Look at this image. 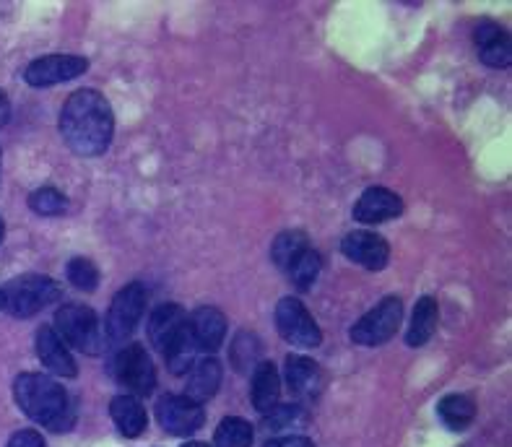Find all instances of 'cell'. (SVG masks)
Listing matches in <instances>:
<instances>
[{
    "instance_id": "1",
    "label": "cell",
    "mask_w": 512,
    "mask_h": 447,
    "mask_svg": "<svg viewBox=\"0 0 512 447\" xmlns=\"http://www.w3.org/2000/svg\"><path fill=\"white\" fill-rule=\"evenodd\" d=\"M60 136L78 156H99L110 149L115 133V112L97 89L73 91L60 110Z\"/></svg>"
},
{
    "instance_id": "2",
    "label": "cell",
    "mask_w": 512,
    "mask_h": 447,
    "mask_svg": "<svg viewBox=\"0 0 512 447\" xmlns=\"http://www.w3.org/2000/svg\"><path fill=\"white\" fill-rule=\"evenodd\" d=\"M13 398L16 406L32 422L42 424L52 432H68L76 422V411L58 380L42 372H24L13 380Z\"/></svg>"
},
{
    "instance_id": "3",
    "label": "cell",
    "mask_w": 512,
    "mask_h": 447,
    "mask_svg": "<svg viewBox=\"0 0 512 447\" xmlns=\"http://www.w3.org/2000/svg\"><path fill=\"white\" fill-rule=\"evenodd\" d=\"M58 281L39 273H26L16 276L3 286V299H6V312L13 318H34L45 307L55 305L60 299Z\"/></svg>"
},
{
    "instance_id": "4",
    "label": "cell",
    "mask_w": 512,
    "mask_h": 447,
    "mask_svg": "<svg viewBox=\"0 0 512 447\" xmlns=\"http://www.w3.org/2000/svg\"><path fill=\"white\" fill-rule=\"evenodd\" d=\"M58 336L63 338L68 349H76L86 357L102 354L104 333L99 325L97 312L86 305H63L55 312V325Z\"/></svg>"
},
{
    "instance_id": "5",
    "label": "cell",
    "mask_w": 512,
    "mask_h": 447,
    "mask_svg": "<svg viewBox=\"0 0 512 447\" xmlns=\"http://www.w3.org/2000/svg\"><path fill=\"white\" fill-rule=\"evenodd\" d=\"M110 372L115 377L117 385H123L130 396H149L156 388V370L151 362L149 351L141 344L120 346L115 357L110 362Z\"/></svg>"
},
{
    "instance_id": "6",
    "label": "cell",
    "mask_w": 512,
    "mask_h": 447,
    "mask_svg": "<svg viewBox=\"0 0 512 447\" xmlns=\"http://www.w3.org/2000/svg\"><path fill=\"white\" fill-rule=\"evenodd\" d=\"M146 299H149V292H146V286L141 281L123 286L112 297L110 312H107V320H104V333H107L110 344H125V338L133 336L136 325L143 318V310H146Z\"/></svg>"
},
{
    "instance_id": "7",
    "label": "cell",
    "mask_w": 512,
    "mask_h": 447,
    "mask_svg": "<svg viewBox=\"0 0 512 447\" xmlns=\"http://www.w3.org/2000/svg\"><path fill=\"white\" fill-rule=\"evenodd\" d=\"M403 320V302L398 297H385L377 307L357 320L351 328V341L359 346H383L396 336Z\"/></svg>"
},
{
    "instance_id": "8",
    "label": "cell",
    "mask_w": 512,
    "mask_h": 447,
    "mask_svg": "<svg viewBox=\"0 0 512 447\" xmlns=\"http://www.w3.org/2000/svg\"><path fill=\"white\" fill-rule=\"evenodd\" d=\"M276 328L286 344L297 346V349H318L323 344V333H320L315 318L294 297H284L276 305Z\"/></svg>"
},
{
    "instance_id": "9",
    "label": "cell",
    "mask_w": 512,
    "mask_h": 447,
    "mask_svg": "<svg viewBox=\"0 0 512 447\" xmlns=\"http://www.w3.org/2000/svg\"><path fill=\"white\" fill-rule=\"evenodd\" d=\"M89 68V60L84 55H71V52H52L45 58H37L26 65L24 81L34 89H47V86L65 84L73 78L84 76Z\"/></svg>"
},
{
    "instance_id": "10",
    "label": "cell",
    "mask_w": 512,
    "mask_h": 447,
    "mask_svg": "<svg viewBox=\"0 0 512 447\" xmlns=\"http://www.w3.org/2000/svg\"><path fill=\"white\" fill-rule=\"evenodd\" d=\"M201 403L190 401L188 396H162L156 401V422L167 435L175 437H190L203 427Z\"/></svg>"
},
{
    "instance_id": "11",
    "label": "cell",
    "mask_w": 512,
    "mask_h": 447,
    "mask_svg": "<svg viewBox=\"0 0 512 447\" xmlns=\"http://www.w3.org/2000/svg\"><path fill=\"white\" fill-rule=\"evenodd\" d=\"M341 253L367 271H383L390 260V245L385 242V237L370 232V229H357V232L346 234L341 242Z\"/></svg>"
},
{
    "instance_id": "12",
    "label": "cell",
    "mask_w": 512,
    "mask_h": 447,
    "mask_svg": "<svg viewBox=\"0 0 512 447\" xmlns=\"http://www.w3.org/2000/svg\"><path fill=\"white\" fill-rule=\"evenodd\" d=\"M403 214V198L388 188H367L359 195L354 206V219L359 224H385L390 219H398Z\"/></svg>"
},
{
    "instance_id": "13",
    "label": "cell",
    "mask_w": 512,
    "mask_h": 447,
    "mask_svg": "<svg viewBox=\"0 0 512 447\" xmlns=\"http://www.w3.org/2000/svg\"><path fill=\"white\" fill-rule=\"evenodd\" d=\"M34 346H37V359L42 362V367L58 377H76L78 367L76 359H73L71 349L65 346L63 338L58 336V331L52 325H42L34 338Z\"/></svg>"
},
{
    "instance_id": "14",
    "label": "cell",
    "mask_w": 512,
    "mask_h": 447,
    "mask_svg": "<svg viewBox=\"0 0 512 447\" xmlns=\"http://www.w3.org/2000/svg\"><path fill=\"white\" fill-rule=\"evenodd\" d=\"M188 325V315L175 302H167V305L154 307L151 312L149 323H146V333H149V344L154 346L156 351H167L169 346L175 344L177 336L185 331Z\"/></svg>"
},
{
    "instance_id": "15",
    "label": "cell",
    "mask_w": 512,
    "mask_h": 447,
    "mask_svg": "<svg viewBox=\"0 0 512 447\" xmlns=\"http://www.w3.org/2000/svg\"><path fill=\"white\" fill-rule=\"evenodd\" d=\"M284 377L289 390H292V396L299 398V401H312L323 390V370H320V364L307 357H299V354L286 357Z\"/></svg>"
},
{
    "instance_id": "16",
    "label": "cell",
    "mask_w": 512,
    "mask_h": 447,
    "mask_svg": "<svg viewBox=\"0 0 512 447\" xmlns=\"http://www.w3.org/2000/svg\"><path fill=\"white\" fill-rule=\"evenodd\" d=\"M190 333H193L198 349L206 351V354H214L224 344V336H227V318L224 312L216 310V307H198L188 318Z\"/></svg>"
},
{
    "instance_id": "17",
    "label": "cell",
    "mask_w": 512,
    "mask_h": 447,
    "mask_svg": "<svg viewBox=\"0 0 512 447\" xmlns=\"http://www.w3.org/2000/svg\"><path fill=\"white\" fill-rule=\"evenodd\" d=\"M474 39L481 63L489 65V68H507V65H510V37H507V32L500 24H494V21H481V24L476 26Z\"/></svg>"
},
{
    "instance_id": "18",
    "label": "cell",
    "mask_w": 512,
    "mask_h": 447,
    "mask_svg": "<svg viewBox=\"0 0 512 447\" xmlns=\"http://www.w3.org/2000/svg\"><path fill=\"white\" fill-rule=\"evenodd\" d=\"M110 416H112V422H115V427L120 429V435L128 437V440L141 437L143 432H146V427H149V416H146L143 403L138 401L136 396H130V393L112 398Z\"/></svg>"
},
{
    "instance_id": "19",
    "label": "cell",
    "mask_w": 512,
    "mask_h": 447,
    "mask_svg": "<svg viewBox=\"0 0 512 447\" xmlns=\"http://www.w3.org/2000/svg\"><path fill=\"white\" fill-rule=\"evenodd\" d=\"M221 364L214 357H203L193 364V370L188 372V388L185 396L195 403H206L208 398L216 396V390L221 385Z\"/></svg>"
},
{
    "instance_id": "20",
    "label": "cell",
    "mask_w": 512,
    "mask_h": 447,
    "mask_svg": "<svg viewBox=\"0 0 512 447\" xmlns=\"http://www.w3.org/2000/svg\"><path fill=\"white\" fill-rule=\"evenodd\" d=\"M281 375L273 362H258L253 370V406L258 414H271L279 406Z\"/></svg>"
},
{
    "instance_id": "21",
    "label": "cell",
    "mask_w": 512,
    "mask_h": 447,
    "mask_svg": "<svg viewBox=\"0 0 512 447\" xmlns=\"http://www.w3.org/2000/svg\"><path fill=\"white\" fill-rule=\"evenodd\" d=\"M437 323H440V307L432 297H422L416 302L414 315H411L409 331H406V344L411 349H419L429 341V338L435 336Z\"/></svg>"
},
{
    "instance_id": "22",
    "label": "cell",
    "mask_w": 512,
    "mask_h": 447,
    "mask_svg": "<svg viewBox=\"0 0 512 447\" xmlns=\"http://www.w3.org/2000/svg\"><path fill=\"white\" fill-rule=\"evenodd\" d=\"M437 416H440V422L448 429H453V432H463V429H468L471 424H474L476 406L468 396H458V393H453V396L442 398L440 406H437Z\"/></svg>"
},
{
    "instance_id": "23",
    "label": "cell",
    "mask_w": 512,
    "mask_h": 447,
    "mask_svg": "<svg viewBox=\"0 0 512 447\" xmlns=\"http://www.w3.org/2000/svg\"><path fill=\"white\" fill-rule=\"evenodd\" d=\"M310 242H307V234L299 232V229H286L281 232L271 245V260L276 263L279 271H289L294 266V260L305 253Z\"/></svg>"
},
{
    "instance_id": "24",
    "label": "cell",
    "mask_w": 512,
    "mask_h": 447,
    "mask_svg": "<svg viewBox=\"0 0 512 447\" xmlns=\"http://www.w3.org/2000/svg\"><path fill=\"white\" fill-rule=\"evenodd\" d=\"M198 344H195L190 325H185V331L177 336V341L164 351V362H167L172 375H188L193 370V364L198 362Z\"/></svg>"
},
{
    "instance_id": "25",
    "label": "cell",
    "mask_w": 512,
    "mask_h": 447,
    "mask_svg": "<svg viewBox=\"0 0 512 447\" xmlns=\"http://www.w3.org/2000/svg\"><path fill=\"white\" fill-rule=\"evenodd\" d=\"M255 440L253 424L240 416H227L214 432V447H250Z\"/></svg>"
},
{
    "instance_id": "26",
    "label": "cell",
    "mask_w": 512,
    "mask_h": 447,
    "mask_svg": "<svg viewBox=\"0 0 512 447\" xmlns=\"http://www.w3.org/2000/svg\"><path fill=\"white\" fill-rule=\"evenodd\" d=\"M318 273H320V255L315 253L312 247H307L305 253L294 260V266L286 271V276L292 279V284L297 286L299 292H307V289H312V284L318 281Z\"/></svg>"
},
{
    "instance_id": "27",
    "label": "cell",
    "mask_w": 512,
    "mask_h": 447,
    "mask_svg": "<svg viewBox=\"0 0 512 447\" xmlns=\"http://www.w3.org/2000/svg\"><path fill=\"white\" fill-rule=\"evenodd\" d=\"M65 276H68V281L76 286L78 292H97L99 279H102L99 268L89 258H73L68 268H65Z\"/></svg>"
},
{
    "instance_id": "28",
    "label": "cell",
    "mask_w": 512,
    "mask_h": 447,
    "mask_svg": "<svg viewBox=\"0 0 512 447\" xmlns=\"http://www.w3.org/2000/svg\"><path fill=\"white\" fill-rule=\"evenodd\" d=\"M29 208L37 216H60L68 208V198L55 188H37L29 195Z\"/></svg>"
},
{
    "instance_id": "29",
    "label": "cell",
    "mask_w": 512,
    "mask_h": 447,
    "mask_svg": "<svg viewBox=\"0 0 512 447\" xmlns=\"http://www.w3.org/2000/svg\"><path fill=\"white\" fill-rule=\"evenodd\" d=\"M255 336L253 333H240V336L234 338V346H232V362L234 367L240 372H245L247 367L255 370L258 367V354H260V344H255L253 349H247V346L253 344Z\"/></svg>"
},
{
    "instance_id": "30",
    "label": "cell",
    "mask_w": 512,
    "mask_h": 447,
    "mask_svg": "<svg viewBox=\"0 0 512 447\" xmlns=\"http://www.w3.org/2000/svg\"><path fill=\"white\" fill-rule=\"evenodd\" d=\"M305 422V414H302V409L299 406H276V409L271 411V414H266V422H263V427L268 429V432H279V429H292L294 424H302Z\"/></svg>"
},
{
    "instance_id": "31",
    "label": "cell",
    "mask_w": 512,
    "mask_h": 447,
    "mask_svg": "<svg viewBox=\"0 0 512 447\" xmlns=\"http://www.w3.org/2000/svg\"><path fill=\"white\" fill-rule=\"evenodd\" d=\"M6 447H45V440L37 429H19L16 435L8 440Z\"/></svg>"
},
{
    "instance_id": "32",
    "label": "cell",
    "mask_w": 512,
    "mask_h": 447,
    "mask_svg": "<svg viewBox=\"0 0 512 447\" xmlns=\"http://www.w3.org/2000/svg\"><path fill=\"white\" fill-rule=\"evenodd\" d=\"M263 447H315V442L305 435H284V437H273Z\"/></svg>"
},
{
    "instance_id": "33",
    "label": "cell",
    "mask_w": 512,
    "mask_h": 447,
    "mask_svg": "<svg viewBox=\"0 0 512 447\" xmlns=\"http://www.w3.org/2000/svg\"><path fill=\"white\" fill-rule=\"evenodd\" d=\"M8 117H11V104H8L6 91L0 89V128L8 123Z\"/></svg>"
},
{
    "instance_id": "34",
    "label": "cell",
    "mask_w": 512,
    "mask_h": 447,
    "mask_svg": "<svg viewBox=\"0 0 512 447\" xmlns=\"http://www.w3.org/2000/svg\"><path fill=\"white\" fill-rule=\"evenodd\" d=\"M182 447H208L206 442H188V445H182Z\"/></svg>"
},
{
    "instance_id": "35",
    "label": "cell",
    "mask_w": 512,
    "mask_h": 447,
    "mask_svg": "<svg viewBox=\"0 0 512 447\" xmlns=\"http://www.w3.org/2000/svg\"><path fill=\"white\" fill-rule=\"evenodd\" d=\"M0 310H6V299H3V289H0Z\"/></svg>"
},
{
    "instance_id": "36",
    "label": "cell",
    "mask_w": 512,
    "mask_h": 447,
    "mask_svg": "<svg viewBox=\"0 0 512 447\" xmlns=\"http://www.w3.org/2000/svg\"><path fill=\"white\" fill-rule=\"evenodd\" d=\"M0 242H3V216H0Z\"/></svg>"
},
{
    "instance_id": "37",
    "label": "cell",
    "mask_w": 512,
    "mask_h": 447,
    "mask_svg": "<svg viewBox=\"0 0 512 447\" xmlns=\"http://www.w3.org/2000/svg\"><path fill=\"white\" fill-rule=\"evenodd\" d=\"M0 159H3V151H0Z\"/></svg>"
}]
</instances>
